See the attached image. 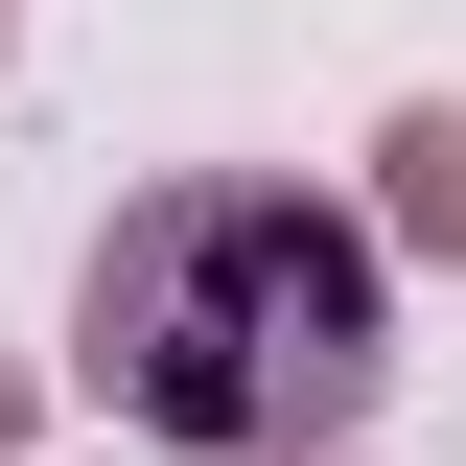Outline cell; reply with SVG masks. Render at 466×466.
Returning <instances> with one entry per match:
<instances>
[{"instance_id": "cell-2", "label": "cell", "mask_w": 466, "mask_h": 466, "mask_svg": "<svg viewBox=\"0 0 466 466\" xmlns=\"http://www.w3.org/2000/svg\"><path fill=\"white\" fill-rule=\"evenodd\" d=\"M397 233L466 257V116H397Z\"/></svg>"}, {"instance_id": "cell-1", "label": "cell", "mask_w": 466, "mask_h": 466, "mask_svg": "<svg viewBox=\"0 0 466 466\" xmlns=\"http://www.w3.org/2000/svg\"><path fill=\"white\" fill-rule=\"evenodd\" d=\"M397 373V280H373V233L303 210L257 164H187L94 233V397L187 466H303L373 420Z\"/></svg>"}]
</instances>
